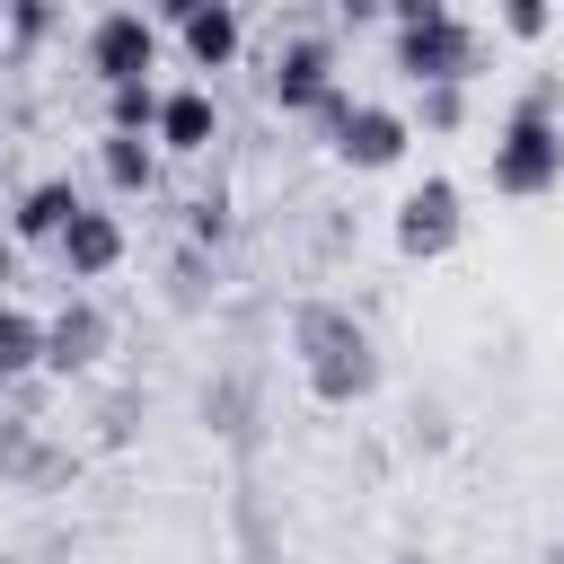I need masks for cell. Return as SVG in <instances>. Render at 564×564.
<instances>
[{
    "mask_svg": "<svg viewBox=\"0 0 564 564\" xmlns=\"http://www.w3.org/2000/svg\"><path fill=\"white\" fill-rule=\"evenodd\" d=\"M291 352H300V379H308L317 405H361L379 388V344L335 300H300L291 308Z\"/></svg>",
    "mask_w": 564,
    "mask_h": 564,
    "instance_id": "1",
    "label": "cell"
},
{
    "mask_svg": "<svg viewBox=\"0 0 564 564\" xmlns=\"http://www.w3.org/2000/svg\"><path fill=\"white\" fill-rule=\"evenodd\" d=\"M555 106H564V88H555V70H538L520 88V106L502 115V132H494V194L538 203V194L564 185V115Z\"/></svg>",
    "mask_w": 564,
    "mask_h": 564,
    "instance_id": "2",
    "label": "cell"
},
{
    "mask_svg": "<svg viewBox=\"0 0 564 564\" xmlns=\"http://www.w3.org/2000/svg\"><path fill=\"white\" fill-rule=\"evenodd\" d=\"M397 256L405 264H441L458 238H467V203H458V185L449 176H423V185H405V203H397Z\"/></svg>",
    "mask_w": 564,
    "mask_h": 564,
    "instance_id": "3",
    "label": "cell"
},
{
    "mask_svg": "<svg viewBox=\"0 0 564 564\" xmlns=\"http://www.w3.org/2000/svg\"><path fill=\"white\" fill-rule=\"evenodd\" d=\"M397 70L423 88V79H476L485 70V35L449 9V18H423V26H397Z\"/></svg>",
    "mask_w": 564,
    "mask_h": 564,
    "instance_id": "4",
    "label": "cell"
},
{
    "mask_svg": "<svg viewBox=\"0 0 564 564\" xmlns=\"http://www.w3.org/2000/svg\"><path fill=\"white\" fill-rule=\"evenodd\" d=\"M405 141H414V115H397V106H361V97H352V115L326 132V150H335L352 176H388V167L405 159Z\"/></svg>",
    "mask_w": 564,
    "mask_h": 564,
    "instance_id": "5",
    "label": "cell"
},
{
    "mask_svg": "<svg viewBox=\"0 0 564 564\" xmlns=\"http://www.w3.org/2000/svg\"><path fill=\"white\" fill-rule=\"evenodd\" d=\"M150 62H159V26H150L141 9H106V18L88 26V70H97V88L150 79Z\"/></svg>",
    "mask_w": 564,
    "mask_h": 564,
    "instance_id": "6",
    "label": "cell"
},
{
    "mask_svg": "<svg viewBox=\"0 0 564 564\" xmlns=\"http://www.w3.org/2000/svg\"><path fill=\"white\" fill-rule=\"evenodd\" d=\"M150 141L176 150V159H203V150L220 141V106H212V88H159V123H150Z\"/></svg>",
    "mask_w": 564,
    "mask_h": 564,
    "instance_id": "7",
    "label": "cell"
},
{
    "mask_svg": "<svg viewBox=\"0 0 564 564\" xmlns=\"http://www.w3.org/2000/svg\"><path fill=\"white\" fill-rule=\"evenodd\" d=\"M53 247H62V273H70V282H97V273H115V264H123V220L79 203V212L62 220V238H53Z\"/></svg>",
    "mask_w": 564,
    "mask_h": 564,
    "instance_id": "8",
    "label": "cell"
},
{
    "mask_svg": "<svg viewBox=\"0 0 564 564\" xmlns=\"http://www.w3.org/2000/svg\"><path fill=\"white\" fill-rule=\"evenodd\" d=\"M326 88H335V53H326L317 35H300V44L273 53V106H282V115H317Z\"/></svg>",
    "mask_w": 564,
    "mask_h": 564,
    "instance_id": "9",
    "label": "cell"
},
{
    "mask_svg": "<svg viewBox=\"0 0 564 564\" xmlns=\"http://www.w3.org/2000/svg\"><path fill=\"white\" fill-rule=\"evenodd\" d=\"M106 344H115V326L97 300H70L62 317H44V370H88Z\"/></svg>",
    "mask_w": 564,
    "mask_h": 564,
    "instance_id": "10",
    "label": "cell"
},
{
    "mask_svg": "<svg viewBox=\"0 0 564 564\" xmlns=\"http://www.w3.org/2000/svg\"><path fill=\"white\" fill-rule=\"evenodd\" d=\"M176 44H185V62H194V70H229V62H238V44H247V26H238V9H229V0H203L194 18H176Z\"/></svg>",
    "mask_w": 564,
    "mask_h": 564,
    "instance_id": "11",
    "label": "cell"
},
{
    "mask_svg": "<svg viewBox=\"0 0 564 564\" xmlns=\"http://www.w3.org/2000/svg\"><path fill=\"white\" fill-rule=\"evenodd\" d=\"M70 212H79V185H70V176H35V185L18 194V238H35V247H53Z\"/></svg>",
    "mask_w": 564,
    "mask_h": 564,
    "instance_id": "12",
    "label": "cell"
},
{
    "mask_svg": "<svg viewBox=\"0 0 564 564\" xmlns=\"http://www.w3.org/2000/svg\"><path fill=\"white\" fill-rule=\"evenodd\" d=\"M97 167H106L115 194H150V185H159V141H150V132H106Z\"/></svg>",
    "mask_w": 564,
    "mask_h": 564,
    "instance_id": "13",
    "label": "cell"
},
{
    "mask_svg": "<svg viewBox=\"0 0 564 564\" xmlns=\"http://www.w3.org/2000/svg\"><path fill=\"white\" fill-rule=\"evenodd\" d=\"M0 476H9V485H26V494H44V485H62V476H70V458L35 449V432H26V423H0Z\"/></svg>",
    "mask_w": 564,
    "mask_h": 564,
    "instance_id": "14",
    "label": "cell"
},
{
    "mask_svg": "<svg viewBox=\"0 0 564 564\" xmlns=\"http://www.w3.org/2000/svg\"><path fill=\"white\" fill-rule=\"evenodd\" d=\"M26 370H44V317H26V308L0 300V388L26 379Z\"/></svg>",
    "mask_w": 564,
    "mask_h": 564,
    "instance_id": "15",
    "label": "cell"
},
{
    "mask_svg": "<svg viewBox=\"0 0 564 564\" xmlns=\"http://www.w3.org/2000/svg\"><path fill=\"white\" fill-rule=\"evenodd\" d=\"M159 123V88L150 79H115L106 88V132H150Z\"/></svg>",
    "mask_w": 564,
    "mask_h": 564,
    "instance_id": "16",
    "label": "cell"
},
{
    "mask_svg": "<svg viewBox=\"0 0 564 564\" xmlns=\"http://www.w3.org/2000/svg\"><path fill=\"white\" fill-rule=\"evenodd\" d=\"M414 123H423V132H458V123H467V79H423Z\"/></svg>",
    "mask_w": 564,
    "mask_h": 564,
    "instance_id": "17",
    "label": "cell"
},
{
    "mask_svg": "<svg viewBox=\"0 0 564 564\" xmlns=\"http://www.w3.org/2000/svg\"><path fill=\"white\" fill-rule=\"evenodd\" d=\"M247 414H256V405H247V379H220V388H203V423H212V432L247 441V432H256Z\"/></svg>",
    "mask_w": 564,
    "mask_h": 564,
    "instance_id": "18",
    "label": "cell"
},
{
    "mask_svg": "<svg viewBox=\"0 0 564 564\" xmlns=\"http://www.w3.org/2000/svg\"><path fill=\"white\" fill-rule=\"evenodd\" d=\"M494 26H502L511 44H538V35L555 26V0H502V9H494Z\"/></svg>",
    "mask_w": 564,
    "mask_h": 564,
    "instance_id": "19",
    "label": "cell"
},
{
    "mask_svg": "<svg viewBox=\"0 0 564 564\" xmlns=\"http://www.w3.org/2000/svg\"><path fill=\"white\" fill-rule=\"evenodd\" d=\"M194 238H203V247H220V238H229V203H220V194H203V203H194Z\"/></svg>",
    "mask_w": 564,
    "mask_h": 564,
    "instance_id": "20",
    "label": "cell"
},
{
    "mask_svg": "<svg viewBox=\"0 0 564 564\" xmlns=\"http://www.w3.org/2000/svg\"><path fill=\"white\" fill-rule=\"evenodd\" d=\"M9 26H18V44H35L53 18H44V0H9Z\"/></svg>",
    "mask_w": 564,
    "mask_h": 564,
    "instance_id": "21",
    "label": "cell"
},
{
    "mask_svg": "<svg viewBox=\"0 0 564 564\" xmlns=\"http://www.w3.org/2000/svg\"><path fill=\"white\" fill-rule=\"evenodd\" d=\"M397 26H423V18H449V0H379Z\"/></svg>",
    "mask_w": 564,
    "mask_h": 564,
    "instance_id": "22",
    "label": "cell"
},
{
    "mask_svg": "<svg viewBox=\"0 0 564 564\" xmlns=\"http://www.w3.org/2000/svg\"><path fill=\"white\" fill-rule=\"evenodd\" d=\"M150 9H159V18H194L203 0H150Z\"/></svg>",
    "mask_w": 564,
    "mask_h": 564,
    "instance_id": "23",
    "label": "cell"
},
{
    "mask_svg": "<svg viewBox=\"0 0 564 564\" xmlns=\"http://www.w3.org/2000/svg\"><path fill=\"white\" fill-rule=\"evenodd\" d=\"M388 564H441V555H432V546H397Z\"/></svg>",
    "mask_w": 564,
    "mask_h": 564,
    "instance_id": "24",
    "label": "cell"
},
{
    "mask_svg": "<svg viewBox=\"0 0 564 564\" xmlns=\"http://www.w3.org/2000/svg\"><path fill=\"white\" fill-rule=\"evenodd\" d=\"M335 9H344V18H379V0H335Z\"/></svg>",
    "mask_w": 564,
    "mask_h": 564,
    "instance_id": "25",
    "label": "cell"
},
{
    "mask_svg": "<svg viewBox=\"0 0 564 564\" xmlns=\"http://www.w3.org/2000/svg\"><path fill=\"white\" fill-rule=\"evenodd\" d=\"M546 564H564V538H555V546H546Z\"/></svg>",
    "mask_w": 564,
    "mask_h": 564,
    "instance_id": "26",
    "label": "cell"
},
{
    "mask_svg": "<svg viewBox=\"0 0 564 564\" xmlns=\"http://www.w3.org/2000/svg\"><path fill=\"white\" fill-rule=\"evenodd\" d=\"M0 282H9V247H0Z\"/></svg>",
    "mask_w": 564,
    "mask_h": 564,
    "instance_id": "27",
    "label": "cell"
}]
</instances>
